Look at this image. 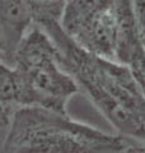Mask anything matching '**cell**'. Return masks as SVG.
<instances>
[{
    "mask_svg": "<svg viewBox=\"0 0 145 153\" xmlns=\"http://www.w3.org/2000/svg\"><path fill=\"white\" fill-rule=\"evenodd\" d=\"M59 49L61 68L102 112L120 135L145 142V94L131 71L116 61L84 50L64 32L60 22L41 25Z\"/></svg>",
    "mask_w": 145,
    "mask_h": 153,
    "instance_id": "1",
    "label": "cell"
},
{
    "mask_svg": "<svg viewBox=\"0 0 145 153\" xmlns=\"http://www.w3.org/2000/svg\"><path fill=\"white\" fill-rule=\"evenodd\" d=\"M126 137L41 106H18L0 153H121Z\"/></svg>",
    "mask_w": 145,
    "mask_h": 153,
    "instance_id": "2",
    "label": "cell"
},
{
    "mask_svg": "<svg viewBox=\"0 0 145 153\" xmlns=\"http://www.w3.org/2000/svg\"><path fill=\"white\" fill-rule=\"evenodd\" d=\"M18 106H41L67 114V102L80 89L61 68L59 49L47 32L33 25L14 54Z\"/></svg>",
    "mask_w": 145,
    "mask_h": 153,
    "instance_id": "3",
    "label": "cell"
},
{
    "mask_svg": "<svg viewBox=\"0 0 145 153\" xmlns=\"http://www.w3.org/2000/svg\"><path fill=\"white\" fill-rule=\"evenodd\" d=\"M117 0H67L60 26L75 44L115 61Z\"/></svg>",
    "mask_w": 145,
    "mask_h": 153,
    "instance_id": "4",
    "label": "cell"
},
{
    "mask_svg": "<svg viewBox=\"0 0 145 153\" xmlns=\"http://www.w3.org/2000/svg\"><path fill=\"white\" fill-rule=\"evenodd\" d=\"M33 25V14L27 0H0V37L7 65H13L14 54Z\"/></svg>",
    "mask_w": 145,
    "mask_h": 153,
    "instance_id": "5",
    "label": "cell"
},
{
    "mask_svg": "<svg viewBox=\"0 0 145 153\" xmlns=\"http://www.w3.org/2000/svg\"><path fill=\"white\" fill-rule=\"evenodd\" d=\"M131 5L140 37L145 46V0H131Z\"/></svg>",
    "mask_w": 145,
    "mask_h": 153,
    "instance_id": "6",
    "label": "cell"
},
{
    "mask_svg": "<svg viewBox=\"0 0 145 153\" xmlns=\"http://www.w3.org/2000/svg\"><path fill=\"white\" fill-rule=\"evenodd\" d=\"M18 106L13 103L0 102V129H8L10 125L13 114Z\"/></svg>",
    "mask_w": 145,
    "mask_h": 153,
    "instance_id": "7",
    "label": "cell"
},
{
    "mask_svg": "<svg viewBox=\"0 0 145 153\" xmlns=\"http://www.w3.org/2000/svg\"><path fill=\"white\" fill-rule=\"evenodd\" d=\"M126 146L121 153H145V142L134 138H126Z\"/></svg>",
    "mask_w": 145,
    "mask_h": 153,
    "instance_id": "8",
    "label": "cell"
},
{
    "mask_svg": "<svg viewBox=\"0 0 145 153\" xmlns=\"http://www.w3.org/2000/svg\"><path fill=\"white\" fill-rule=\"evenodd\" d=\"M5 65H7V61H5V50H4L3 40H1V37H0V70H1Z\"/></svg>",
    "mask_w": 145,
    "mask_h": 153,
    "instance_id": "9",
    "label": "cell"
}]
</instances>
